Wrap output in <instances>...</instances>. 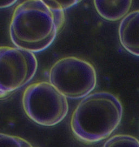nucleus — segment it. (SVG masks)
<instances>
[{"label":"nucleus","instance_id":"f257e3e1","mask_svg":"<svg viewBox=\"0 0 139 147\" xmlns=\"http://www.w3.org/2000/svg\"><path fill=\"white\" fill-rule=\"evenodd\" d=\"M65 20L63 9L45 1H25L13 14L10 39L16 47L31 53L41 52L54 42Z\"/></svg>","mask_w":139,"mask_h":147},{"label":"nucleus","instance_id":"f03ea898","mask_svg":"<svg viewBox=\"0 0 139 147\" xmlns=\"http://www.w3.org/2000/svg\"><path fill=\"white\" fill-rule=\"evenodd\" d=\"M123 106L119 98L108 92H97L84 98L73 112L70 125L74 135L85 143L108 138L121 123Z\"/></svg>","mask_w":139,"mask_h":147},{"label":"nucleus","instance_id":"7ed1b4c3","mask_svg":"<svg viewBox=\"0 0 139 147\" xmlns=\"http://www.w3.org/2000/svg\"><path fill=\"white\" fill-rule=\"evenodd\" d=\"M22 102L26 115L42 126L56 125L68 112L67 98L46 81L28 86L24 91Z\"/></svg>","mask_w":139,"mask_h":147},{"label":"nucleus","instance_id":"20e7f679","mask_svg":"<svg viewBox=\"0 0 139 147\" xmlns=\"http://www.w3.org/2000/svg\"><path fill=\"white\" fill-rule=\"evenodd\" d=\"M49 82L67 98H84L95 88L97 74L91 63L68 56L59 59L49 71Z\"/></svg>","mask_w":139,"mask_h":147},{"label":"nucleus","instance_id":"39448f33","mask_svg":"<svg viewBox=\"0 0 139 147\" xmlns=\"http://www.w3.org/2000/svg\"><path fill=\"white\" fill-rule=\"evenodd\" d=\"M37 69L34 53L18 47H0V98L27 84Z\"/></svg>","mask_w":139,"mask_h":147},{"label":"nucleus","instance_id":"423d86ee","mask_svg":"<svg viewBox=\"0 0 139 147\" xmlns=\"http://www.w3.org/2000/svg\"><path fill=\"white\" fill-rule=\"evenodd\" d=\"M119 37L126 51L139 57V10L129 13L122 19L119 25Z\"/></svg>","mask_w":139,"mask_h":147},{"label":"nucleus","instance_id":"0eeeda50","mask_svg":"<svg viewBox=\"0 0 139 147\" xmlns=\"http://www.w3.org/2000/svg\"><path fill=\"white\" fill-rule=\"evenodd\" d=\"M132 1L130 0H95L94 5L99 15L105 20L116 21L128 14Z\"/></svg>","mask_w":139,"mask_h":147},{"label":"nucleus","instance_id":"6e6552de","mask_svg":"<svg viewBox=\"0 0 139 147\" xmlns=\"http://www.w3.org/2000/svg\"><path fill=\"white\" fill-rule=\"evenodd\" d=\"M103 147H139V141L129 135H117L108 140Z\"/></svg>","mask_w":139,"mask_h":147},{"label":"nucleus","instance_id":"1a4fd4ad","mask_svg":"<svg viewBox=\"0 0 139 147\" xmlns=\"http://www.w3.org/2000/svg\"><path fill=\"white\" fill-rule=\"evenodd\" d=\"M0 147H34L20 137L0 133Z\"/></svg>","mask_w":139,"mask_h":147},{"label":"nucleus","instance_id":"9d476101","mask_svg":"<svg viewBox=\"0 0 139 147\" xmlns=\"http://www.w3.org/2000/svg\"><path fill=\"white\" fill-rule=\"evenodd\" d=\"M50 3L58 8H60L64 11L69 8L73 5H76L79 1L72 0V1H49Z\"/></svg>","mask_w":139,"mask_h":147},{"label":"nucleus","instance_id":"9b49d317","mask_svg":"<svg viewBox=\"0 0 139 147\" xmlns=\"http://www.w3.org/2000/svg\"><path fill=\"white\" fill-rule=\"evenodd\" d=\"M16 2V0H1L0 1V9L8 8L14 5Z\"/></svg>","mask_w":139,"mask_h":147}]
</instances>
